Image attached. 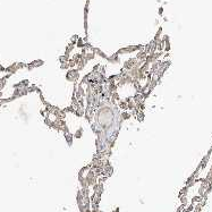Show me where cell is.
<instances>
[{"instance_id": "3", "label": "cell", "mask_w": 212, "mask_h": 212, "mask_svg": "<svg viewBox=\"0 0 212 212\" xmlns=\"http://www.w3.org/2000/svg\"><path fill=\"white\" fill-rule=\"evenodd\" d=\"M68 81H70V82H76L78 78H80V72L77 70V69H69V72L67 73V75H66Z\"/></svg>"}, {"instance_id": "16", "label": "cell", "mask_w": 212, "mask_h": 212, "mask_svg": "<svg viewBox=\"0 0 212 212\" xmlns=\"http://www.w3.org/2000/svg\"><path fill=\"white\" fill-rule=\"evenodd\" d=\"M113 212H119V209L117 208V209H116V210H115V211H113Z\"/></svg>"}, {"instance_id": "2", "label": "cell", "mask_w": 212, "mask_h": 212, "mask_svg": "<svg viewBox=\"0 0 212 212\" xmlns=\"http://www.w3.org/2000/svg\"><path fill=\"white\" fill-rule=\"evenodd\" d=\"M141 48H142V45H128L126 48H123V49H120V50H118L117 53H118V55H126V53H129V52L141 50Z\"/></svg>"}, {"instance_id": "9", "label": "cell", "mask_w": 212, "mask_h": 212, "mask_svg": "<svg viewBox=\"0 0 212 212\" xmlns=\"http://www.w3.org/2000/svg\"><path fill=\"white\" fill-rule=\"evenodd\" d=\"M136 117H137V119H138V121H143V120H144V112L142 111V110H140V111L137 112V115H136Z\"/></svg>"}, {"instance_id": "1", "label": "cell", "mask_w": 212, "mask_h": 212, "mask_svg": "<svg viewBox=\"0 0 212 212\" xmlns=\"http://www.w3.org/2000/svg\"><path fill=\"white\" fill-rule=\"evenodd\" d=\"M76 200L80 212H92V210H91V199L88 196V187H83L77 192Z\"/></svg>"}, {"instance_id": "4", "label": "cell", "mask_w": 212, "mask_h": 212, "mask_svg": "<svg viewBox=\"0 0 212 212\" xmlns=\"http://www.w3.org/2000/svg\"><path fill=\"white\" fill-rule=\"evenodd\" d=\"M119 55H118V53H115V55H112L111 57H108V58H107V59L109 60V61H110V63H116V64H118V63H119Z\"/></svg>"}, {"instance_id": "7", "label": "cell", "mask_w": 212, "mask_h": 212, "mask_svg": "<svg viewBox=\"0 0 212 212\" xmlns=\"http://www.w3.org/2000/svg\"><path fill=\"white\" fill-rule=\"evenodd\" d=\"M74 47H75V44H73V43H69L67 45V48H66V52H65V56H69V53L72 52V50L74 49Z\"/></svg>"}, {"instance_id": "6", "label": "cell", "mask_w": 212, "mask_h": 212, "mask_svg": "<svg viewBox=\"0 0 212 212\" xmlns=\"http://www.w3.org/2000/svg\"><path fill=\"white\" fill-rule=\"evenodd\" d=\"M41 65H43V61H42V60H36V61L32 63L31 65H28V68H30V69H32V68L38 67V66H41Z\"/></svg>"}, {"instance_id": "15", "label": "cell", "mask_w": 212, "mask_h": 212, "mask_svg": "<svg viewBox=\"0 0 212 212\" xmlns=\"http://www.w3.org/2000/svg\"><path fill=\"white\" fill-rule=\"evenodd\" d=\"M60 68H61V69L69 68V65H68V63H60Z\"/></svg>"}, {"instance_id": "8", "label": "cell", "mask_w": 212, "mask_h": 212, "mask_svg": "<svg viewBox=\"0 0 212 212\" xmlns=\"http://www.w3.org/2000/svg\"><path fill=\"white\" fill-rule=\"evenodd\" d=\"M119 107L121 109H124V110H127V109H128V103L125 100H121V101H119Z\"/></svg>"}, {"instance_id": "5", "label": "cell", "mask_w": 212, "mask_h": 212, "mask_svg": "<svg viewBox=\"0 0 212 212\" xmlns=\"http://www.w3.org/2000/svg\"><path fill=\"white\" fill-rule=\"evenodd\" d=\"M64 135H65V138H66V141H67L68 144L72 145V143H73V135H72V134L68 132V133H64Z\"/></svg>"}, {"instance_id": "11", "label": "cell", "mask_w": 212, "mask_h": 212, "mask_svg": "<svg viewBox=\"0 0 212 212\" xmlns=\"http://www.w3.org/2000/svg\"><path fill=\"white\" fill-rule=\"evenodd\" d=\"M82 135H83V128L80 127V129L76 132V134H75V137H77V138H81L82 137Z\"/></svg>"}, {"instance_id": "12", "label": "cell", "mask_w": 212, "mask_h": 212, "mask_svg": "<svg viewBox=\"0 0 212 212\" xmlns=\"http://www.w3.org/2000/svg\"><path fill=\"white\" fill-rule=\"evenodd\" d=\"M59 60H60V63H68L69 61V58H68L67 56H60L59 57Z\"/></svg>"}, {"instance_id": "13", "label": "cell", "mask_w": 212, "mask_h": 212, "mask_svg": "<svg viewBox=\"0 0 212 212\" xmlns=\"http://www.w3.org/2000/svg\"><path fill=\"white\" fill-rule=\"evenodd\" d=\"M77 40H78V35H73V36H72V39H70V42H69V43L76 44Z\"/></svg>"}, {"instance_id": "14", "label": "cell", "mask_w": 212, "mask_h": 212, "mask_svg": "<svg viewBox=\"0 0 212 212\" xmlns=\"http://www.w3.org/2000/svg\"><path fill=\"white\" fill-rule=\"evenodd\" d=\"M68 65H69V68H74L75 66H76V63H75L73 59H69V61H68Z\"/></svg>"}, {"instance_id": "10", "label": "cell", "mask_w": 212, "mask_h": 212, "mask_svg": "<svg viewBox=\"0 0 212 212\" xmlns=\"http://www.w3.org/2000/svg\"><path fill=\"white\" fill-rule=\"evenodd\" d=\"M131 113H128V112H123L121 115H120V117H121V119L125 120V119H128V118H131Z\"/></svg>"}]
</instances>
